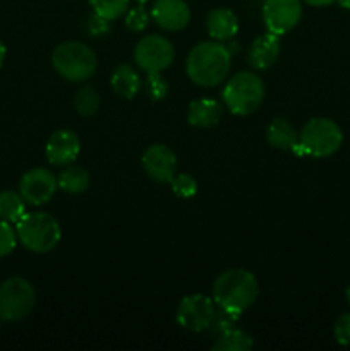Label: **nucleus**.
Instances as JSON below:
<instances>
[{"label": "nucleus", "mask_w": 350, "mask_h": 351, "mask_svg": "<svg viewBox=\"0 0 350 351\" xmlns=\"http://www.w3.org/2000/svg\"><path fill=\"white\" fill-rule=\"evenodd\" d=\"M34 304L36 291L24 278L14 276L0 283V321H23L33 312Z\"/></svg>", "instance_id": "obj_7"}, {"label": "nucleus", "mask_w": 350, "mask_h": 351, "mask_svg": "<svg viewBox=\"0 0 350 351\" xmlns=\"http://www.w3.org/2000/svg\"><path fill=\"white\" fill-rule=\"evenodd\" d=\"M58 189L69 194H82L89 189L91 178L82 167H67L57 177Z\"/></svg>", "instance_id": "obj_20"}, {"label": "nucleus", "mask_w": 350, "mask_h": 351, "mask_svg": "<svg viewBox=\"0 0 350 351\" xmlns=\"http://www.w3.org/2000/svg\"><path fill=\"white\" fill-rule=\"evenodd\" d=\"M333 335L338 345L342 346H350V312L340 315L335 322V328H333Z\"/></svg>", "instance_id": "obj_30"}, {"label": "nucleus", "mask_w": 350, "mask_h": 351, "mask_svg": "<svg viewBox=\"0 0 350 351\" xmlns=\"http://www.w3.org/2000/svg\"><path fill=\"white\" fill-rule=\"evenodd\" d=\"M343 143V132L336 122L325 117H316L305 122L299 134V143L292 147L297 156L328 158L340 149Z\"/></svg>", "instance_id": "obj_3"}, {"label": "nucleus", "mask_w": 350, "mask_h": 351, "mask_svg": "<svg viewBox=\"0 0 350 351\" xmlns=\"http://www.w3.org/2000/svg\"><path fill=\"white\" fill-rule=\"evenodd\" d=\"M232 53L222 41L209 40L196 45L187 55L185 72L194 84L201 88H215L230 74Z\"/></svg>", "instance_id": "obj_1"}, {"label": "nucleus", "mask_w": 350, "mask_h": 351, "mask_svg": "<svg viewBox=\"0 0 350 351\" xmlns=\"http://www.w3.org/2000/svg\"><path fill=\"white\" fill-rule=\"evenodd\" d=\"M51 65L60 77L71 82H82L96 72V55L81 41H64L51 53Z\"/></svg>", "instance_id": "obj_5"}, {"label": "nucleus", "mask_w": 350, "mask_h": 351, "mask_svg": "<svg viewBox=\"0 0 350 351\" xmlns=\"http://www.w3.org/2000/svg\"><path fill=\"white\" fill-rule=\"evenodd\" d=\"M17 242L19 240H17V233L12 223L0 219V257H5L14 252Z\"/></svg>", "instance_id": "obj_28"}, {"label": "nucleus", "mask_w": 350, "mask_h": 351, "mask_svg": "<svg viewBox=\"0 0 350 351\" xmlns=\"http://www.w3.org/2000/svg\"><path fill=\"white\" fill-rule=\"evenodd\" d=\"M136 2H137V3H146L148 0H136Z\"/></svg>", "instance_id": "obj_36"}, {"label": "nucleus", "mask_w": 350, "mask_h": 351, "mask_svg": "<svg viewBox=\"0 0 350 351\" xmlns=\"http://www.w3.org/2000/svg\"><path fill=\"white\" fill-rule=\"evenodd\" d=\"M86 31L91 36H103V34H106L110 31V21L95 12L86 21Z\"/></svg>", "instance_id": "obj_31"}, {"label": "nucleus", "mask_w": 350, "mask_h": 351, "mask_svg": "<svg viewBox=\"0 0 350 351\" xmlns=\"http://www.w3.org/2000/svg\"><path fill=\"white\" fill-rule=\"evenodd\" d=\"M110 86L115 95L122 96L126 99H132L141 91V77L132 65L120 64L115 67L110 77Z\"/></svg>", "instance_id": "obj_18"}, {"label": "nucleus", "mask_w": 350, "mask_h": 351, "mask_svg": "<svg viewBox=\"0 0 350 351\" xmlns=\"http://www.w3.org/2000/svg\"><path fill=\"white\" fill-rule=\"evenodd\" d=\"M151 19V12H148L144 3H139L136 7H130L126 12V26L129 27L132 33H143L148 27Z\"/></svg>", "instance_id": "obj_26"}, {"label": "nucleus", "mask_w": 350, "mask_h": 351, "mask_svg": "<svg viewBox=\"0 0 350 351\" xmlns=\"http://www.w3.org/2000/svg\"><path fill=\"white\" fill-rule=\"evenodd\" d=\"M5 55H7V50H5V45L0 41V67H2L3 60H5Z\"/></svg>", "instance_id": "obj_33"}, {"label": "nucleus", "mask_w": 350, "mask_h": 351, "mask_svg": "<svg viewBox=\"0 0 350 351\" xmlns=\"http://www.w3.org/2000/svg\"><path fill=\"white\" fill-rule=\"evenodd\" d=\"M240 314H235V312H230L226 308L216 307L215 317H213L211 326H209V331L213 335H222V332L229 331V329L237 328V322H239Z\"/></svg>", "instance_id": "obj_25"}, {"label": "nucleus", "mask_w": 350, "mask_h": 351, "mask_svg": "<svg viewBox=\"0 0 350 351\" xmlns=\"http://www.w3.org/2000/svg\"><path fill=\"white\" fill-rule=\"evenodd\" d=\"M26 215V201L19 192H0V219L9 223H17Z\"/></svg>", "instance_id": "obj_22"}, {"label": "nucleus", "mask_w": 350, "mask_h": 351, "mask_svg": "<svg viewBox=\"0 0 350 351\" xmlns=\"http://www.w3.org/2000/svg\"><path fill=\"white\" fill-rule=\"evenodd\" d=\"M58 189L57 177L47 168H31L21 177L19 194L31 206H43L55 195Z\"/></svg>", "instance_id": "obj_11"}, {"label": "nucleus", "mask_w": 350, "mask_h": 351, "mask_svg": "<svg viewBox=\"0 0 350 351\" xmlns=\"http://www.w3.org/2000/svg\"><path fill=\"white\" fill-rule=\"evenodd\" d=\"M305 3H309V5H314V7H326L329 5V3L336 2V0H304Z\"/></svg>", "instance_id": "obj_32"}, {"label": "nucleus", "mask_w": 350, "mask_h": 351, "mask_svg": "<svg viewBox=\"0 0 350 351\" xmlns=\"http://www.w3.org/2000/svg\"><path fill=\"white\" fill-rule=\"evenodd\" d=\"M215 311L216 304L211 297L201 293L187 295L178 304L175 319L180 328L192 332H201L209 329L213 317H215Z\"/></svg>", "instance_id": "obj_9"}, {"label": "nucleus", "mask_w": 350, "mask_h": 351, "mask_svg": "<svg viewBox=\"0 0 350 351\" xmlns=\"http://www.w3.org/2000/svg\"><path fill=\"white\" fill-rule=\"evenodd\" d=\"M170 184L174 194L182 199H191L198 194V182H196V178L189 173L175 175L174 180H172Z\"/></svg>", "instance_id": "obj_27"}, {"label": "nucleus", "mask_w": 350, "mask_h": 351, "mask_svg": "<svg viewBox=\"0 0 350 351\" xmlns=\"http://www.w3.org/2000/svg\"><path fill=\"white\" fill-rule=\"evenodd\" d=\"M88 2L98 16L115 21L127 12L130 0H88Z\"/></svg>", "instance_id": "obj_24"}, {"label": "nucleus", "mask_w": 350, "mask_h": 351, "mask_svg": "<svg viewBox=\"0 0 350 351\" xmlns=\"http://www.w3.org/2000/svg\"><path fill=\"white\" fill-rule=\"evenodd\" d=\"M16 233L24 249L34 254L51 252L62 239L60 225L48 213H26L16 223Z\"/></svg>", "instance_id": "obj_4"}, {"label": "nucleus", "mask_w": 350, "mask_h": 351, "mask_svg": "<svg viewBox=\"0 0 350 351\" xmlns=\"http://www.w3.org/2000/svg\"><path fill=\"white\" fill-rule=\"evenodd\" d=\"M336 2L340 3V7H342V9L350 10V0H336Z\"/></svg>", "instance_id": "obj_34"}, {"label": "nucleus", "mask_w": 350, "mask_h": 351, "mask_svg": "<svg viewBox=\"0 0 350 351\" xmlns=\"http://www.w3.org/2000/svg\"><path fill=\"white\" fill-rule=\"evenodd\" d=\"M151 19L165 31H180L191 21V9L185 0H154Z\"/></svg>", "instance_id": "obj_14"}, {"label": "nucleus", "mask_w": 350, "mask_h": 351, "mask_svg": "<svg viewBox=\"0 0 350 351\" xmlns=\"http://www.w3.org/2000/svg\"><path fill=\"white\" fill-rule=\"evenodd\" d=\"M206 29L211 40L230 41L239 33V17L226 7L211 9L206 17Z\"/></svg>", "instance_id": "obj_16"}, {"label": "nucleus", "mask_w": 350, "mask_h": 351, "mask_svg": "<svg viewBox=\"0 0 350 351\" xmlns=\"http://www.w3.org/2000/svg\"><path fill=\"white\" fill-rule=\"evenodd\" d=\"M266 139L277 149L292 151L299 143V132L288 120L275 119L266 129Z\"/></svg>", "instance_id": "obj_19"}, {"label": "nucleus", "mask_w": 350, "mask_h": 351, "mask_svg": "<svg viewBox=\"0 0 350 351\" xmlns=\"http://www.w3.org/2000/svg\"><path fill=\"white\" fill-rule=\"evenodd\" d=\"M254 339L246 331L232 328L216 336L211 348L215 351H249L253 350Z\"/></svg>", "instance_id": "obj_21"}, {"label": "nucleus", "mask_w": 350, "mask_h": 351, "mask_svg": "<svg viewBox=\"0 0 350 351\" xmlns=\"http://www.w3.org/2000/svg\"><path fill=\"white\" fill-rule=\"evenodd\" d=\"M345 295H347V302H349V305H350V285H349V288H347Z\"/></svg>", "instance_id": "obj_35"}, {"label": "nucleus", "mask_w": 350, "mask_h": 351, "mask_svg": "<svg viewBox=\"0 0 350 351\" xmlns=\"http://www.w3.org/2000/svg\"><path fill=\"white\" fill-rule=\"evenodd\" d=\"M100 95L93 86H84L74 96V110L81 117H93L100 108Z\"/></svg>", "instance_id": "obj_23"}, {"label": "nucleus", "mask_w": 350, "mask_h": 351, "mask_svg": "<svg viewBox=\"0 0 350 351\" xmlns=\"http://www.w3.org/2000/svg\"><path fill=\"white\" fill-rule=\"evenodd\" d=\"M175 48L170 40L160 34H150L137 41L134 48V60L146 74L163 72L174 64Z\"/></svg>", "instance_id": "obj_8"}, {"label": "nucleus", "mask_w": 350, "mask_h": 351, "mask_svg": "<svg viewBox=\"0 0 350 351\" xmlns=\"http://www.w3.org/2000/svg\"><path fill=\"white\" fill-rule=\"evenodd\" d=\"M223 105L230 113L237 117H246L256 112L264 99V82L254 72H239L222 91Z\"/></svg>", "instance_id": "obj_6"}, {"label": "nucleus", "mask_w": 350, "mask_h": 351, "mask_svg": "<svg viewBox=\"0 0 350 351\" xmlns=\"http://www.w3.org/2000/svg\"><path fill=\"white\" fill-rule=\"evenodd\" d=\"M301 17V0H264L263 21L270 33L283 36L297 26Z\"/></svg>", "instance_id": "obj_10"}, {"label": "nucleus", "mask_w": 350, "mask_h": 351, "mask_svg": "<svg viewBox=\"0 0 350 351\" xmlns=\"http://www.w3.org/2000/svg\"><path fill=\"white\" fill-rule=\"evenodd\" d=\"M81 153V141L78 134L69 129L55 130L47 141L45 154L47 160L55 167H64L75 161V158Z\"/></svg>", "instance_id": "obj_13"}, {"label": "nucleus", "mask_w": 350, "mask_h": 351, "mask_svg": "<svg viewBox=\"0 0 350 351\" xmlns=\"http://www.w3.org/2000/svg\"><path fill=\"white\" fill-rule=\"evenodd\" d=\"M259 283L250 271L233 267L220 274L213 283L211 298L216 307L226 308L235 314H242L257 300Z\"/></svg>", "instance_id": "obj_2"}, {"label": "nucleus", "mask_w": 350, "mask_h": 351, "mask_svg": "<svg viewBox=\"0 0 350 351\" xmlns=\"http://www.w3.org/2000/svg\"><path fill=\"white\" fill-rule=\"evenodd\" d=\"M146 93L153 101H160L168 95V82L161 72H153L146 77Z\"/></svg>", "instance_id": "obj_29"}, {"label": "nucleus", "mask_w": 350, "mask_h": 351, "mask_svg": "<svg viewBox=\"0 0 350 351\" xmlns=\"http://www.w3.org/2000/svg\"><path fill=\"white\" fill-rule=\"evenodd\" d=\"M223 117L222 103L213 98H199L189 105L187 122L198 129H211Z\"/></svg>", "instance_id": "obj_17"}, {"label": "nucleus", "mask_w": 350, "mask_h": 351, "mask_svg": "<svg viewBox=\"0 0 350 351\" xmlns=\"http://www.w3.org/2000/svg\"><path fill=\"white\" fill-rule=\"evenodd\" d=\"M144 171L158 184H170L177 173V156L165 144H153L141 158Z\"/></svg>", "instance_id": "obj_12"}, {"label": "nucleus", "mask_w": 350, "mask_h": 351, "mask_svg": "<svg viewBox=\"0 0 350 351\" xmlns=\"http://www.w3.org/2000/svg\"><path fill=\"white\" fill-rule=\"evenodd\" d=\"M278 57H280V36L270 31L257 36L247 50V62L256 71H268L277 64Z\"/></svg>", "instance_id": "obj_15"}]
</instances>
